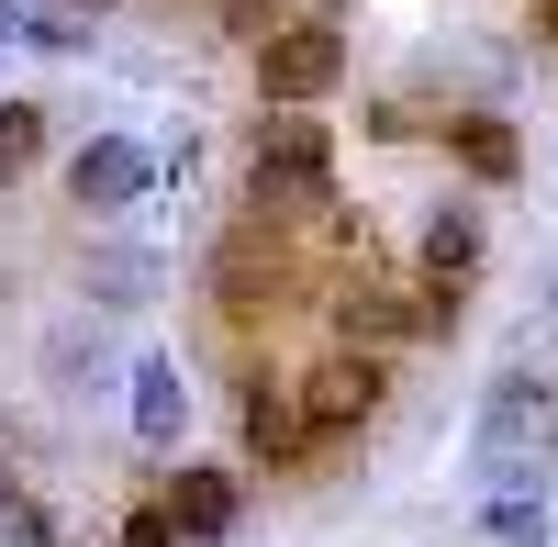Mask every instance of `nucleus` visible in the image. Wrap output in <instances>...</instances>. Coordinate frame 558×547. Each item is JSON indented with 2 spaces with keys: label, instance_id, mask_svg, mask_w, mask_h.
<instances>
[{
  "label": "nucleus",
  "instance_id": "1",
  "mask_svg": "<svg viewBox=\"0 0 558 547\" xmlns=\"http://www.w3.org/2000/svg\"><path fill=\"white\" fill-rule=\"evenodd\" d=\"M246 202L257 223H313L336 212V134H324V112H268L257 146H246Z\"/></svg>",
  "mask_w": 558,
  "mask_h": 547
},
{
  "label": "nucleus",
  "instance_id": "2",
  "mask_svg": "<svg viewBox=\"0 0 558 547\" xmlns=\"http://www.w3.org/2000/svg\"><path fill=\"white\" fill-rule=\"evenodd\" d=\"M336 78H347V23L336 12H302V23H279L257 45V101L268 112H313Z\"/></svg>",
  "mask_w": 558,
  "mask_h": 547
},
{
  "label": "nucleus",
  "instance_id": "3",
  "mask_svg": "<svg viewBox=\"0 0 558 547\" xmlns=\"http://www.w3.org/2000/svg\"><path fill=\"white\" fill-rule=\"evenodd\" d=\"M291 391H302V425H313V459H324V447H347V436H357V425L391 402V357L324 347V357H313V369H302Z\"/></svg>",
  "mask_w": 558,
  "mask_h": 547
},
{
  "label": "nucleus",
  "instance_id": "4",
  "mask_svg": "<svg viewBox=\"0 0 558 547\" xmlns=\"http://www.w3.org/2000/svg\"><path fill=\"white\" fill-rule=\"evenodd\" d=\"M235 447H246V470H313V425H302V391L279 380V369H246L235 391Z\"/></svg>",
  "mask_w": 558,
  "mask_h": 547
},
{
  "label": "nucleus",
  "instance_id": "5",
  "mask_svg": "<svg viewBox=\"0 0 558 547\" xmlns=\"http://www.w3.org/2000/svg\"><path fill=\"white\" fill-rule=\"evenodd\" d=\"M324 325H336V347H357V357H391V347H413V280L347 268V280L324 291Z\"/></svg>",
  "mask_w": 558,
  "mask_h": 547
},
{
  "label": "nucleus",
  "instance_id": "6",
  "mask_svg": "<svg viewBox=\"0 0 558 547\" xmlns=\"http://www.w3.org/2000/svg\"><path fill=\"white\" fill-rule=\"evenodd\" d=\"M146 191H157V157L134 146V134H89V146L68 157V202H78L89 223H123Z\"/></svg>",
  "mask_w": 558,
  "mask_h": 547
},
{
  "label": "nucleus",
  "instance_id": "7",
  "mask_svg": "<svg viewBox=\"0 0 558 547\" xmlns=\"http://www.w3.org/2000/svg\"><path fill=\"white\" fill-rule=\"evenodd\" d=\"M157 503H168V525H179V547H223V536L246 525V481H235V470H191V459H179V470H168V491H157Z\"/></svg>",
  "mask_w": 558,
  "mask_h": 547
},
{
  "label": "nucleus",
  "instance_id": "8",
  "mask_svg": "<svg viewBox=\"0 0 558 547\" xmlns=\"http://www.w3.org/2000/svg\"><path fill=\"white\" fill-rule=\"evenodd\" d=\"M447 157L470 168L481 191H514V179H525V134L502 112H447Z\"/></svg>",
  "mask_w": 558,
  "mask_h": 547
},
{
  "label": "nucleus",
  "instance_id": "9",
  "mask_svg": "<svg viewBox=\"0 0 558 547\" xmlns=\"http://www.w3.org/2000/svg\"><path fill=\"white\" fill-rule=\"evenodd\" d=\"M179 425H191V380H179V357H134V436H146V459H168Z\"/></svg>",
  "mask_w": 558,
  "mask_h": 547
},
{
  "label": "nucleus",
  "instance_id": "10",
  "mask_svg": "<svg viewBox=\"0 0 558 547\" xmlns=\"http://www.w3.org/2000/svg\"><path fill=\"white\" fill-rule=\"evenodd\" d=\"M481 202H436L425 212V246H413V257H425V268H413V280H481Z\"/></svg>",
  "mask_w": 558,
  "mask_h": 547
},
{
  "label": "nucleus",
  "instance_id": "11",
  "mask_svg": "<svg viewBox=\"0 0 558 547\" xmlns=\"http://www.w3.org/2000/svg\"><path fill=\"white\" fill-rule=\"evenodd\" d=\"M279 280H291V268H279V246L257 257V235H235V246L213 257V302L235 313V325H246V313H279Z\"/></svg>",
  "mask_w": 558,
  "mask_h": 547
},
{
  "label": "nucleus",
  "instance_id": "12",
  "mask_svg": "<svg viewBox=\"0 0 558 547\" xmlns=\"http://www.w3.org/2000/svg\"><path fill=\"white\" fill-rule=\"evenodd\" d=\"M547 425V391L525 380V369H502V391H492V414H481V459H492V481L514 470V447Z\"/></svg>",
  "mask_w": 558,
  "mask_h": 547
},
{
  "label": "nucleus",
  "instance_id": "13",
  "mask_svg": "<svg viewBox=\"0 0 558 547\" xmlns=\"http://www.w3.org/2000/svg\"><path fill=\"white\" fill-rule=\"evenodd\" d=\"M101 313H134V302H157V257L146 246H112V257H89V280H78Z\"/></svg>",
  "mask_w": 558,
  "mask_h": 547
},
{
  "label": "nucleus",
  "instance_id": "14",
  "mask_svg": "<svg viewBox=\"0 0 558 547\" xmlns=\"http://www.w3.org/2000/svg\"><path fill=\"white\" fill-rule=\"evenodd\" d=\"M45 168V101H0V191H23Z\"/></svg>",
  "mask_w": 558,
  "mask_h": 547
},
{
  "label": "nucleus",
  "instance_id": "15",
  "mask_svg": "<svg viewBox=\"0 0 558 547\" xmlns=\"http://www.w3.org/2000/svg\"><path fill=\"white\" fill-rule=\"evenodd\" d=\"M470 325V280H413V336H458Z\"/></svg>",
  "mask_w": 558,
  "mask_h": 547
},
{
  "label": "nucleus",
  "instance_id": "16",
  "mask_svg": "<svg viewBox=\"0 0 558 547\" xmlns=\"http://www.w3.org/2000/svg\"><path fill=\"white\" fill-rule=\"evenodd\" d=\"M481 525H492L502 547H536V536H547V503H536V491H492V514H481Z\"/></svg>",
  "mask_w": 558,
  "mask_h": 547
},
{
  "label": "nucleus",
  "instance_id": "17",
  "mask_svg": "<svg viewBox=\"0 0 558 547\" xmlns=\"http://www.w3.org/2000/svg\"><path fill=\"white\" fill-rule=\"evenodd\" d=\"M23 45H45V57H78V45H89V12H68V0H45V12L23 23Z\"/></svg>",
  "mask_w": 558,
  "mask_h": 547
},
{
  "label": "nucleus",
  "instance_id": "18",
  "mask_svg": "<svg viewBox=\"0 0 558 547\" xmlns=\"http://www.w3.org/2000/svg\"><path fill=\"white\" fill-rule=\"evenodd\" d=\"M213 12H223V34H235L246 57H257V45L279 34V0H213Z\"/></svg>",
  "mask_w": 558,
  "mask_h": 547
},
{
  "label": "nucleus",
  "instance_id": "19",
  "mask_svg": "<svg viewBox=\"0 0 558 547\" xmlns=\"http://www.w3.org/2000/svg\"><path fill=\"white\" fill-rule=\"evenodd\" d=\"M112 547H179V525H168V503H157V491L123 514V536H112Z\"/></svg>",
  "mask_w": 558,
  "mask_h": 547
},
{
  "label": "nucleus",
  "instance_id": "20",
  "mask_svg": "<svg viewBox=\"0 0 558 547\" xmlns=\"http://www.w3.org/2000/svg\"><path fill=\"white\" fill-rule=\"evenodd\" d=\"M0 536H12V547H57V514H45V503H12V514H0Z\"/></svg>",
  "mask_w": 558,
  "mask_h": 547
},
{
  "label": "nucleus",
  "instance_id": "21",
  "mask_svg": "<svg viewBox=\"0 0 558 547\" xmlns=\"http://www.w3.org/2000/svg\"><path fill=\"white\" fill-rule=\"evenodd\" d=\"M525 23H536V45L558 57V0H525Z\"/></svg>",
  "mask_w": 558,
  "mask_h": 547
},
{
  "label": "nucleus",
  "instance_id": "22",
  "mask_svg": "<svg viewBox=\"0 0 558 547\" xmlns=\"http://www.w3.org/2000/svg\"><path fill=\"white\" fill-rule=\"evenodd\" d=\"M23 23H34V0H0V45H12V34H23Z\"/></svg>",
  "mask_w": 558,
  "mask_h": 547
},
{
  "label": "nucleus",
  "instance_id": "23",
  "mask_svg": "<svg viewBox=\"0 0 558 547\" xmlns=\"http://www.w3.org/2000/svg\"><path fill=\"white\" fill-rule=\"evenodd\" d=\"M12 503H23V481H12V459H0V514H12Z\"/></svg>",
  "mask_w": 558,
  "mask_h": 547
},
{
  "label": "nucleus",
  "instance_id": "24",
  "mask_svg": "<svg viewBox=\"0 0 558 547\" xmlns=\"http://www.w3.org/2000/svg\"><path fill=\"white\" fill-rule=\"evenodd\" d=\"M68 12H112V0H68Z\"/></svg>",
  "mask_w": 558,
  "mask_h": 547
}]
</instances>
